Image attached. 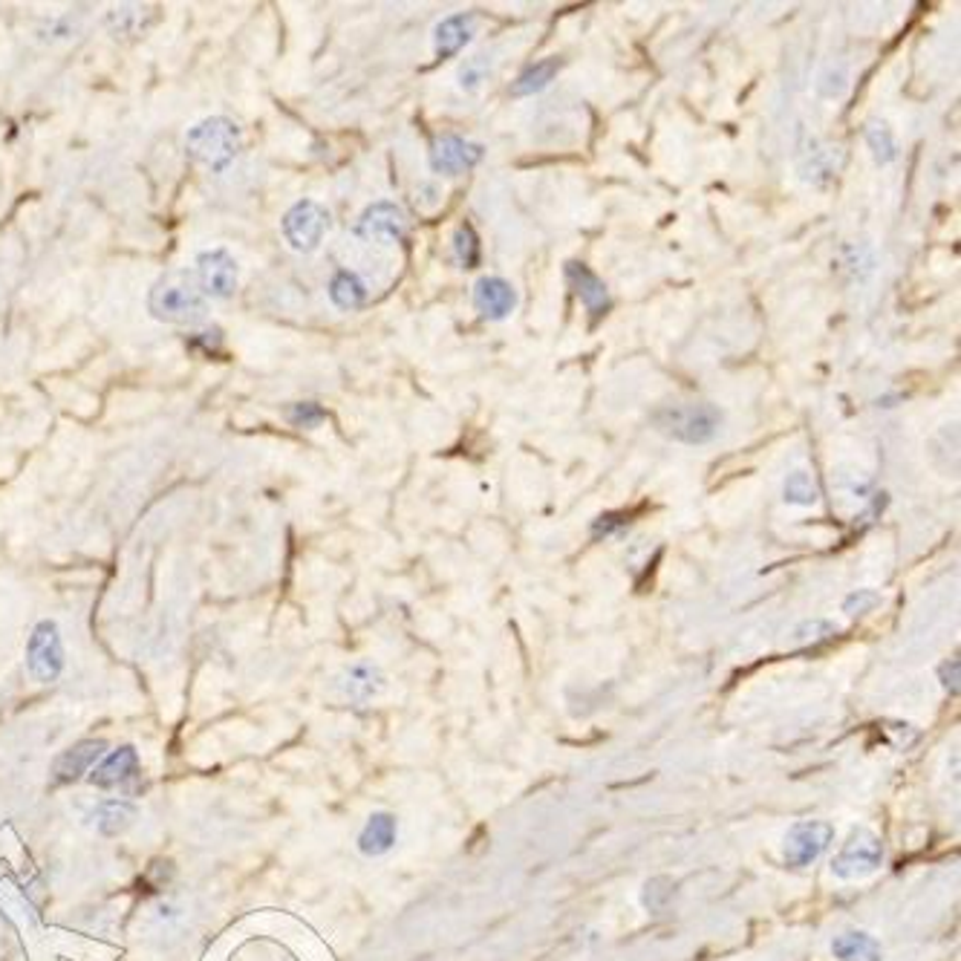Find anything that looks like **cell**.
Returning <instances> with one entry per match:
<instances>
[{
  "label": "cell",
  "instance_id": "cell-3",
  "mask_svg": "<svg viewBox=\"0 0 961 961\" xmlns=\"http://www.w3.org/2000/svg\"><path fill=\"white\" fill-rule=\"evenodd\" d=\"M652 425L673 443L705 445L719 434L722 413L707 402L664 404L661 411L652 413Z\"/></svg>",
  "mask_w": 961,
  "mask_h": 961
},
{
  "label": "cell",
  "instance_id": "cell-27",
  "mask_svg": "<svg viewBox=\"0 0 961 961\" xmlns=\"http://www.w3.org/2000/svg\"><path fill=\"white\" fill-rule=\"evenodd\" d=\"M491 72V64L485 55H477V58H468L466 64H462V70H459V87L462 90H468V93H473L477 87L489 78Z\"/></svg>",
  "mask_w": 961,
  "mask_h": 961
},
{
  "label": "cell",
  "instance_id": "cell-28",
  "mask_svg": "<svg viewBox=\"0 0 961 961\" xmlns=\"http://www.w3.org/2000/svg\"><path fill=\"white\" fill-rule=\"evenodd\" d=\"M287 420L295 427H306V431H312V427H319L321 422L326 420V411L319 402H298L287 411Z\"/></svg>",
  "mask_w": 961,
  "mask_h": 961
},
{
  "label": "cell",
  "instance_id": "cell-11",
  "mask_svg": "<svg viewBox=\"0 0 961 961\" xmlns=\"http://www.w3.org/2000/svg\"><path fill=\"white\" fill-rule=\"evenodd\" d=\"M145 930L150 932V938H156L159 945H171L186 938L191 930V907L188 901L182 898H168L159 901L154 909H150L148 921H145Z\"/></svg>",
  "mask_w": 961,
  "mask_h": 961
},
{
  "label": "cell",
  "instance_id": "cell-8",
  "mask_svg": "<svg viewBox=\"0 0 961 961\" xmlns=\"http://www.w3.org/2000/svg\"><path fill=\"white\" fill-rule=\"evenodd\" d=\"M353 232H356L358 241L367 243H399L407 234V220H404V211L395 202L379 200L361 211Z\"/></svg>",
  "mask_w": 961,
  "mask_h": 961
},
{
  "label": "cell",
  "instance_id": "cell-21",
  "mask_svg": "<svg viewBox=\"0 0 961 961\" xmlns=\"http://www.w3.org/2000/svg\"><path fill=\"white\" fill-rule=\"evenodd\" d=\"M329 301H333L338 310H347V312L365 306L367 301L365 280L349 269L335 271V278L329 280Z\"/></svg>",
  "mask_w": 961,
  "mask_h": 961
},
{
  "label": "cell",
  "instance_id": "cell-13",
  "mask_svg": "<svg viewBox=\"0 0 961 961\" xmlns=\"http://www.w3.org/2000/svg\"><path fill=\"white\" fill-rule=\"evenodd\" d=\"M473 303H477L482 319L505 321L517 306V292L503 278H480L473 287Z\"/></svg>",
  "mask_w": 961,
  "mask_h": 961
},
{
  "label": "cell",
  "instance_id": "cell-32",
  "mask_svg": "<svg viewBox=\"0 0 961 961\" xmlns=\"http://www.w3.org/2000/svg\"><path fill=\"white\" fill-rule=\"evenodd\" d=\"M670 895H673V892H670V890L659 892V878H656V881H650V884L644 886V907H650V901L659 898V901H656V909H661V907H664V901L670 898Z\"/></svg>",
  "mask_w": 961,
  "mask_h": 961
},
{
  "label": "cell",
  "instance_id": "cell-1",
  "mask_svg": "<svg viewBox=\"0 0 961 961\" xmlns=\"http://www.w3.org/2000/svg\"><path fill=\"white\" fill-rule=\"evenodd\" d=\"M148 310L156 321L174 326H194L209 312V298L200 292L194 271L171 269L156 280L148 295Z\"/></svg>",
  "mask_w": 961,
  "mask_h": 961
},
{
  "label": "cell",
  "instance_id": "cell-15",
  "mask_svg": "<svg viewBox=\"0 0 961 961\" xmlns=\"http://www.w3.org/2000/svg\"><path fill=\"white\" fill-rule=\"evenodd\" d=\"M477 32V15L473 12H459V15L445 18L434 32V49L439 58H454L459 49L471 44Z\"/></svg>",
  "mask_w": 961,
  "mask_h": 961
},
{
  "label": "cell",
  "instance_id": "cell-26",
  "mask_svg": "<svg viewBox=\"0 0 961 961\" xmlns=\"http://www.w3.org/2000/svg\"><path fill=\"white\" fill-rule=\"evenodd\" d=\"M454 255H457L462 269H473L480 264V237L468 223L459 225L457 234H454Z\"/></svg>",
  "mask_w": 961,
  "mask_h": 961
},
{
  "label": "cell",
  "instance_id": "cell-20",
  "mask_svg": "<svg viewBox=\"0 0 961 961\" xmlns=\"http://www.w3.org/2000/svg\"><path fill=\"white\" fill-rule=\"evenodd\" d=\"M831 953L840 961H881V945H878L875 936H869L863 930L843 932L831 941Z\"/></svg>",
  "mask_w": 961,
  "mask_h": 961
},
{
  "label": "cell",
  "instance_id": "cell-16",
  "mask_svg": "<svg viewBox=\"0 0 961 961\" xmlns=\"http://www.w3.org/2000/svg\"><path fill=\"white\" fill-rule=\"evenodd\" d=\"M136 768H139V753L133 751L131 745H124V748H119V751L108 753V757H104V760H101L99 766L93 768L90 783L99 785V789L122 785V783H127L133 774H136Z\"/></svg>",
  "mask_w": 961,
  "mask_h": 961
},
{
  "label": "cell",
  "instance_id": "cell-4",
  "mask_svg": "<svg viewBox=\"0 0 961 961\" xmlns=\"http://www.w3.org/2000/svg\"><path fill=\"white\" fill-rule=\"evenodd\" d=\"M884 863V843L875 831L854 829L846 843L840 846V852L831 861V872L840 881H858V878L872 875L878 867Z\"/></svg>",
  "mask_w": 961,
  "mask_h": 961
},
{
  "label": "cell",
  "instance_id": "cell-25",
  "mask_svg": "<svg viewBox=\"0 0 961 961\" xmlns=\"http://www.w3.org/2000/svg\"><path fill=\"white\" fill-rule=\"evenodd\" d=\"M783 496L785 503L791 505H814L820 500V489H817V482L812 480V473L791 471L789 477H785Z\"/></svg>",
  "mask_w": 961,
  "mask_h": 961
},
{
  "label": "cell",
  "instance_id": "cell-9",
  "mask_svg": "<svg viewBox=\"0 0 961 961\" xmlns=\"http://www.w3.org/2000/svg\"><path fill=\"white\" fill-rule=\"evenodd\" d=\"M831 838H835V829L826 820L794 823L785 835V863L794 869L808 867L826 852Z\"/></svg>",
  "mask_w": 961,
  "mask_h": 961
},
{
  "label": "cell",
  "instance_id": "cell-18",
  "mask_svg": "<svg viewBox=\"0 0 961 961\" xmlns=\"http://www.w3.org/2000/svg\"><path fill=\"white\" fill-rule=\"evenodd\" d=\"M156 21V12L150 7H139V3H124V7H113L104 15V24L108 30L116 35V38H136L142 32L148 30Z\"/></svg>",
  "mask_w": 961,
  "mask_h": 961
},
{
  "label": "cell",
  "instance_id": "cell-14",
  "mask_svg": "<svg viewBox=\"0 0 961 961\" xmlns=\"http://www.w3.org/2000/svg\"><path fill=\"white\" fill-rule=\"evenodd\" d=\"M104 748H108V745L101 742V739H85V742L72 745L70 751L58 753L53 762L55 783H76L78 776H85L87 771H93L96 762L104 757Z\"/></svg>",
  "mask_w": 961,
  "mask_h": 961
},
{
  "label": "cell",
  "instance_id": "cell-5",
  "mask_svg": "<svg viewBox=\"0 0 961 961\" xmlns=\"http://www.w3.org/2000/svg\"><path fill=\"white\" fill-rule=\"evenodd\" d=\"M280 228H283V237H287L289 246L310 255L321 246L326 228H329V211L315 200H301L283 214Z\"/></svg>",
  "mask_w": 961,
  "mask_h": 961
},
{
  "label": "cell",
  "instance_id": "cell-23",
  "mask_svg": "<svg viewBox=\"0 0 961 961\" xmlns=\"http://www.w3.org/2000/svg\"><path fill=\"white\" fill-rule=\"evenodd\" d=\"M379 688H381V675L379 670L370 664H353L342 679L344 696L356 699V702H367V699H372L379 693Z\"/></svg>",
  "mask_w": 961,
  "mask_h": 961
},
{
  "label": "cell",
  "instance_id": "cell-12",
  "mask_svg": "<svg viewBox=\"0 0 961 961\" xmlns=\"http://www.w3.org/2000/svg\"><path fill=\"white\" fill-rule=\"evenodd\" d=\"M567 280L569 287L574 289L578 301L583 303V310L592 315V321H597L601 315L610 312V306H613V301H610V289H606L604 280L597 278L590 266L578 264V260L567 264Z\"/></svg>",
  "mask_w": 961,
  "mask_h": 961
},
{
  "label": "cell",
  "instance_id": "cell-2",
  "mask_svg": "<svg viewBox=\"0 0 961 961\" xmlns=\"http://www.w3.org/2000/svg\"><path fill=\"white\" fill-rule=\"evenodd\" d=\"M243 131L228 116H209L191 124L186 133V150L197 165L220 174L241 156Z\"/></svg>",
  "mask_w": 961,
  "mask_h": 961
},
{
  "label": "cell",
  "instance_id": "cell-22",
  "mask_svg": "<svg viewBox=\"0 0 961 961\" xmlns=\"http://www.w3.org/2000/svg\"><path fill=\"white\" fill-rule=\"evenodd\" d=\"M560 67H563V62L560 58H543V62L532 64V67H526V70L519 72L517 81L512 85V96H535L540 93V90H546V87L555 81V76L560 72Z\"/></svg>",
  "mask_w": 961,
  "mask_h": 961
},
{
  "label": "cell",
  "instance_id": "cell-29",
  "mask_svg": "<svg viewBox=\"0 0 961 961\" xmlns=\"http://www.w3.org/2000/svg\"><path fill=\"white\" fill-rule=\"evenodd\" d=\"M629 526V514L627 512H610V514H601V517L592 523V537H610L615 535V532H621V528Z\"/></svg>",
  "mask_w": 961,
  "mask_h": 961
},
{
  "label": "cell",
  "instance_id": "cell-31",
  "mask_svg": "<svg viewBox=\"0 0 961 961\" xmlns=\"http://www.w3.org/2000/svg\"><path fill=\"white\" fill-rule=\"evenodd\" d=\"M941 684H945V691L959 693V659H950L941 664Z\"/></svg>",
  "mask_w": 961,
  "mask_h": 961
},
{
  "label": "cell",
  "instance_id": "cell-30",
  "mask_svg": "<svg viewBox=\"0 0 961 961\" xmlns=\"http://www.w3.org/2000/svg\"><path fill=\"white\" fill-rule=\"evenodd\" d=\"M878 604H881V597H878V592L858 590V592H852V595L846 597L843 610L849 615H863V613H869V610H872V606H878Z\"/></svg>",
  "mask_w": 961,
  "mask_h": 961
},
{
  "label": "cell",
  "instance_id": "cell-7",
  "mask_svg": "<svg viewBox=\"0 0 961 961\" xmlns=\"http://www.w3.org/2000/svg\"><path fill=\"white\" fill-rule=\"evenodd\" d=\"M194 278L197 283H200L202 295L225 301V298H232L234 289H237L241 269H237V260H234L225 248H209V252H200V255H197Z\"/></svg>",
  "mask_w": 961,
  "mask_h": 961
},
{
  "label": "cell",
  "instance_id": "cell-17",
  "mask_svg": "<svg viewBox=\"0 0 961 961\" xmlns=\"http://www.w3.org/2000/svg\"><path fill=\"white\" fill-rule=\"evenodd\" d=\"M395 835H399V823L390 812L370 814V820L358 835V849L367 858H379V854L390 852L395 846Z\"/></svg>",
  "mask_w": 961,
  "mask_h": 961
},
{
  "label": "cell",
  "instance_id": "cell-19",
  "mask_svg": "<svg viewBox=\"0 0 961 961\" xmlns=\"http://www.w3.org/2000/svg\"><path fill=\"white\" fill-rule=\"evenodd\" d=\"M133 820H136V806L127 803V800H104L93 812L96 829L104 838H116V835L127 831L133 826Z\"/></svg>",
  "mask_w": 961,
  "mask_h": 961
},
{
  "label": "cell",
  "instance_id": "cell-10",
  "mask_svg": "<svg viewBox=\"0 0 961 961\" xmlns=\"http://www.w3.org/2000/svg\"><path fill=\"white\" fill-rule=\"evenodd\" d=\"M482 145L477 142H468L462 136H439L431 145V168L436 174H448V177H457L462 171H471L473 165L482 159Z\"/></svg>",
  "mask_w": 961,
  "mask_h": 961
},
{
  "label": "cell",
  "instance_id": "cell-6",
  "mask_svg": "<svg viewBox=\"0 0 961 961\" xmlns=\"http://www.w3.org/2000/svg\"><path fill=\"white\" fill-rule=\"evenodd\" d=\"M26 667L35 682H55L64 670V641L55 621H41L26 644Z\"/></svg>",
  "mask_w": 961,
  "mask_h": 961
},
{
  "label": "cell",
  "instance_id": "cell-24",
  "mask_svg": "<svg viewBox=\"0 0 961 961\" xmlns=\"http://www.w3.org/2000/svg\"><path fill=\"white\" fill-rule=\"evenodd\" d=\"M867 145L869 150H872V156H875L878 165H890L898 159V142H895V136H892L890 124L884 122H869L867 124Z\"/></svg>",
  "mask_w": 961,
  "mask_h": 961
}]
</instances>
